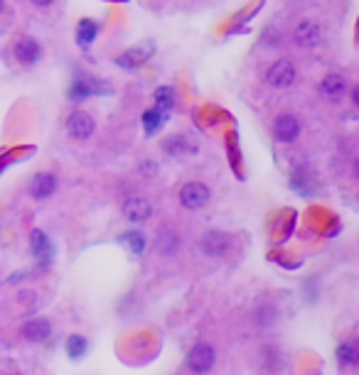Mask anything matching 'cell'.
I'll use <instances>...</instances> for the list:
<instances>
[{
  "label": "cell",
  "instance_id": "obj_11",
  "mask_svg": "<svg viewBox=\"0 0 359 375\" xmlns=\"http://www.w3.org/2000/svg\"><path fill=\"white\" fill-rule=\"evenodd\" d=\"M55 189H57V177L52 174V172H37L28 184V194L33 199H40V201L47 199V196H52Z\"/></svg>",
  "mask_w": 359,
  "mask_h": 375
},
{
  "label": "cell",
  "instance_id": "obj_20",
  "mask_svg": "<svg viewBox=\"0 0 359 375\" xmlns=\"http://www.w3.org/2000/svg\"><path fill=\"white\" fill-rule=\"evenodd\" d=\"M152 98H155V108L163 113H170L175 106V91L173 86H160V89H155V93H152Z\"/></svg>",
  "mask_w": 359,
  "mask_h": 375
},
{
  "label": "cell",
  "instance_id": "obj_5",
  "mask_svg": "<svg viewBox=\"0 0 359 375\" xmlns=\"http://www.w3.org/2000/svg\"><path fill=\"white\" fill-rule=\"evenodd\" d=\"M293 39L300 49H315L322 42V25L313 20H303L295 25Z\"/></svg>",
  "mask_w": 359,
  "mask_h": 375
},
{
  "label": "cell",
  "instance_id": "obj_22",
  "mask_svg": "<svg viewBox=\"0 0 359 375\" xmlns=\"http://www.w3.org/2000/svg\"><path fill=\"white\" fill-rule=\"evenodd\" d=\"M163 152L170 157H182L187 152V140L182 135H170L163 140Z\"/></svg>",
  "mask_w": 359,
  "mask_h": 375
},
{
  "label": "cell",
  "instance_id": "obj_25",
  "mask_svg": "<svg viewBox=\"0 0 359 375\" xmlns=\"http://www.w3.org/2000/svg\"><path fill=\"white\" fill-rule=\"evenodd\" d=\"M67 354H69L71 360L82 358V356L87 354V338H84V336H69V341H67Z\"/></svg>",
  "mask_w": 359,
  "mask_h": 375
},
{
  "label": "cell",
  "instance_id": "obj_19",
  "mask_svg": "<svg viewBox=\"0 0 359 375\" xmlns=\"http://www.w3.org/2000/svg\"><path fill=\"white\" fill-rule=\"evenodd\" d=\"M338 360H340V365H342V368H352V365H357L359 351H357V341H354V338H347L344 343H340Z\"/></svg>",
  "mask_w": 359,
  "mask_h": 375
},
{
  "label": "cell",
  "instance_id": "obj_27",
  "mask_svg": "<svg viewBox=\"0 0 359 375\" xmlns=\"http://www.w3.org/2000/svg\"><path fill=\"white\" fill-rule=\"evenodd\" d=\"M33 3H35L37 8H49L52 3H55V0H33Z\"/></svg>",
  "mask_w": 359,
  "mask_h": 375
},
{
  "label": "cell",
  "instance_id": "obj_17",
  "mask_svg": "<svg viewBox=\"0 0 359 375\" xmlns=\"http://www.w3.org/2000/svg\"><path fill=\"white\" fill-rule=\"evenodd\" d=\"M98 33H101V27H98L96 20H82L79 22V27H76V44L82 49H89L94 44V39L98 37Z\"/></svg>",
  "mask_w": 359,
  "mask_h": 375
},
{
  "label": "cell",
  "instance_id": "obj_23",
  "mask_svg": "<svg viewBox=\"0 0 359 375\" xmlns=\"http://www.w3.org/2000/svg\"><path fill=\"white\" fill-rule=\"evenodd\" d=\"M121 243H125V246L131 248V253H136V255L146 250V236H143L141 230H128V233H123Z\"/></svg>",
  "mask_w": 359,
  "mask_h": 375
},
{
  "label": "cell",
  "instance_id": "obj_14",
  "mask_svg": "<svg viewBox=\"0 0 359 375\" xmlns=\"http://www.w3.org/2000/svg\"><path fill=\"white\" fill-rule=\"evenodd\" d=\"M49 333H52V324L47 322V319H42V316H37V319H30V322H25V327H22V336L28 338V341H47Z\"/></svg>",
  "mask_w": 359,
  "mask_h": 375
},
{
  "label": "cell",
  "instance_id": "obj_1",
  "mask_svg": "<svg viewBox=\"0 0 359 375\" xmlns=\"http://www.w3.org/2000/svg\"><path fill=\"white\" fill-rule=\"evenodd\" d=\"M209 196H212V192H209L207 184H202V182H187V184H182V189H180V194H177L180 204L185 206L187 211L204 209V206L209 204Z\"/></svg>",
  "mask_w": 359,
  "mask_h": 375
},
{
  "label": "cell",
  "instance_id": "obj_18",
  "mask_svg": "<svg viewBox=\"0 0 359 375\" xmlns=\"http://www.w3.org/2000/svg\"><path fill=\"white\" fill-rule=\"evenodd\" d=\"M165 120H168V113L158 111L155 106L148 108V111L143 113V128H146L148 135H155V133H158V130L165 125Z\"/></svg>",
  "mask_w": 359,
  "mask_h": 375
},
{
  "label": "cell",
  "instance_id": "obj_28",
  "mask_svg": "<svg viewBox=\"0 0 359 375\" xmlns=\"http://www.w3.org/2000/svg\"><path fill=\"white\" fill-rule=\"evenodd\" d=\"M3 10H6V0H0V15H3Z\"/></svg>",
  "mask_w": 359,
  "mask_h": 375
},
{
  "label": "cell",
  "instance_id": "obj_21",
  "mask_svg": "<svg viewBox=\"0 0 359 375\" xmlns=\"http://www.w3.org/2000/svg\"><path fill=\"white\" fill-rule=\"evenodd\" d=\"M310 184H313V179H310V174L305 172V167H295L293 174H290V187L300 194H310L313 192Z\"/></svg>",
  "mask_w": 359,
  "mask_h": 375
},
{
  "label": "cell",
  "instance_id": "obj_3",
  "mask_svg": "<svg viewBox=\"0 0 359 375\" xmlns=\"http://www.w3.org/2000/svg\"><path fill=\"white\" fill-rule=\"evenodd\" d=\"M214 360H217V351H214L207 341H200V343H195L192 351L187 354V368L197 375L209 373L212 365H214Z\"/></svg>",
  "mask_w": 359,
  "mask_h": 375
},
{
  "label": "cell",
  "instance_id": "obj_2",
  "mask_svg": "<svg viewBox=\"0 0 359 375\" xmlns=\"http://www.w3.org/2000/svg\"><path fill=\"white\" fill-rule=\"evenodd\" d=\"M109 84H104V81H98L94 79V76L89 74H82V76H76L74 81H71V86L67 89V96L71 98V101H84V98L89 96H98V93H106L109 89H106Z\"/></svg>",
  "mask_w": 359,
  "mask_h": 375
},
{
  "label": "cell",
  "instance_id": "obj_16",
  "mask_svg": "<svg viewBox=\"0 0 359 375\" xmlns=\"http://www.w3.org/2000/svg\"><path fill=\"white\" fill-rule=\"evenodd\" d=\"M155 248L163 255H175L180 250V236L175 233L170 226H163V228L155 233Z\"/></svg>",
  "mask_w": 359,
  "mask_h": 375
},
{
  "label": "cell",
  "instance_id": "obj_24",
  "mask_svg": "<svg viewBox=\"0 0 359 375\" xmlns=\"http://www.w3.org/2000/svg\"><path fill=\"white\" fill-rule=\"evenodd\" d=\"M276 316H278L276 307H271V304H261V307H259V309H256L254 319H256V324H259V327H271V324L276 322Z\"/></svg>",
  "mask_w": 359,
  "mask_h": 375
},
{
  "label": "cell",
  "instance_id": "obj_12",
  "mask_svg": "<svg viewBox=\"0 0 359 375\" xmlns=\"http://www.w3.org/2000/svg\"><path fill=\"white\" fill-rule=\"evenodd\" d=\"M30 248H33V255L37 257L42 265L52 263L55 246H52V241H49V236L44 230H33V233H30Z\"/></svg>",
  "mask_w": 359,
  "mask_h": 375
},
{
  "label": "cell",
  "instance_id": "obj_26",
  "mask_svg": "<svg viewBox=\"0 0 359 375\" xmlns=\"http://www.w3.org/2000/svg\"><path fill=\"white\" fill-rule=\"evenodd\" d=\"M263 42L268 44V49H276L278 44L283 42V35H276V30H268L266 37H263Z\"/></svg>",
  "mask_w": 359,
  "mask_h": 375
},
{
  "label": "cell",
  "instance_id": "obj_10",
  "mask_svg": "<svg viewBox=\"0 0 359 375\" xmlns=\"http://www.w3.org/2000/svg\"><path fill=\"white\" fill-rule=\"evenodd\" d=\"M152 214V206L148 199L143 196H128L123 201V216L125 221H131V223H146Z\"/></svg>",
  "mask_w": 359,
  "mask_h": 375
},
{
  "label": "cell",
  "instance_id": "obj_9",
  "mask_svg": "<svg viewBox=\"0 0 359 375\" xmlns=\"http://www.w3.org/2000/svg\"><path fill=\"white\" fill-rule=\"evenodd\" d=\"M266 81L273 86V89H290L295 81L293 62L281 60V62H276V64H271V69H268V74H266Z\"/></svg>",
  "mask_w": 359,
  "mask_h": 375
},
{
  "label": "cell",
  "instance_id": "obj_8",
  "mask_svg": "<svg viewBox=\"0 0 359 375\" xmlns=\"http://www.w3.org/2000/svg\"><path fill=\"white\" fill-rule=\"evenodd\" d=\"M94 128H96V123H94V118L87 111H71L69 118H67V133H69L74 140L91 138Z\"/></svg>",
  "mask_w": 359,
  "mask_h": 375
},
{
  "label": "cell",
  "instance_id": "obj_4",
  "mask_svg": "<svg viewBox=\"0 0 359 375\" xmlns=\"http://www.w3.org/2000/svg\"><path fill=\"white\" fill-rule=\"evenodd\" d=\"M12 57H15L17 64L33 66L42 60V44L33 37H20L15 44H12Z\"/></svg>",
  "mask_w": 359,
  "mask_h": 375
},
{
  "label": "cell",
  "instance_id": "obj_7",
  "mask_svg": "<svg viewBox=\"0 0 359 375\" xmlns=\"http://www.w3.org/2000/svg\"><path fill=\"white\" fill-rule=\"evenodd\" d=\"M298 135H300V120L295 118V116L283 113V116H278V118L273 120V138H276L278 143L290 145V143L298 140Z\"/></svg>",
  "mask_w": 359,
  "mask_h": 375
},
{
  "label": "cell",
  "instance_id": "obj_15",
  "mask_svg": "<svg viewBox=\"0 0 359 375\" xmlns=\"http://www.w3.org/2000/svg\"><path fill=\"white\" fill-rule=\"evenodd\" d=\"M150 54H152V47H133V49H128V52L121 54V57H116V64L133 71V69H138V66H143V62H146Z\"/></svg>",
  "mask_w": 359,
  "mask_h": 375
},
{
  "label": "cell",
  "instance_id": "obj_13",
  "mask_svg": "<svg viewBox=\"0 0 359 375\" xmlns=\"http://www.w3.org/2000/svg\"><path fill=\"white\" fill-rule=\"evenodd\" d=\"M317 89H320L322 96L330 98V101H340V98L344 96V91H347V81H344L342 74H327Z\"/></svg>",
  "mask_w": 359,
  "mask_h": 375
},
{
  "label": "cell",
  "instance_id": "obj_6",
  "mask_svg": "<svg viewBox=\"0 0 359 375\" xmlns=\"http://www.w3.org/2000/svg\"><path fill=\"white\" fill-rule=\"evenodd\" d=\"M231 248V236L224 233V230H207L204 236L200 238V250L209 257H219Z\"/></svg>",
  "mask_w": 359,
  "mask_h": 375
}]
</instances>
